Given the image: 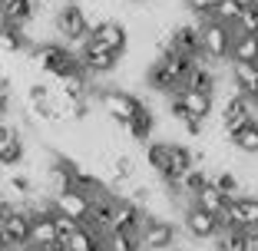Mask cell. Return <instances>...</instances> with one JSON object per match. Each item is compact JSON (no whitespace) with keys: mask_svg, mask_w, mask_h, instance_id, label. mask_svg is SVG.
Wrapping results in <instances>:
<instances>
[{"mask_svg":"<svg viewBox=\"0 0 258 251\" xmlns=\"http://www.w3.org/2000/svg\"><path fill=\"white\" fill-rule=\"evenodd\" d=\"M146 162H149V169L159 172L166 182H179L189 169H196L192 149H182V145H172V142H152L149 149H146Z\"/></svg>","mask_w":258,"mask_h":251,"instance_id":"1","label":"cell"},{"mask_svg":"<svg viewBox=\"0 0 258 251\" xmlns=\"http://www.w3.org/2000/svg\"><path fill=\"white\" fill-rule=\"evenodd\" d=\"M189 69H192L189 56L172 53V50H159V60L152 63V69H149V86H152V90H159V93H172V96H175V93L182 90Z\"/></svg>","mask_w":258,"mask_h":251,"instance_id":"2","label":"cell"},{"mask_svg":"<svg viewBox=\"0 0 258 251\" xmlns=\"http://www.w3.org/2000/svg\"><path fill=\"white\" fill-rule=\"evenodd\" d=\"M232 40H235V27H225V23L205 17V23H202V56L205 60H228Z\"/></svg>","mask_w":258,"mask_h":251,"instance_id":"3","label":"cell"},{"mask_svg":"<svg viewBox=\"0 0 258 251\" xmlns=\"http://www.w3.org/2000/svg\"><path fill=\"white\" fill-rule=\"evenodd\" d=\"M53 27L67 43H83V40H90V30H93L90 17H86V10L80 7V4H67V7L56 14Z\"/></svg>","mask_w":258,"mask_h":251,"instance_id":"4","label":"cell"},{"mask_svg":"<svg viewBox=\"0 0 258 251\" xmlns=\"http://www.w3.org/2000/svg\"><path fill=\"white\" fill-rule=\"evenodd\" d=\"M33 56H37L40 66H43L50 76H56V79H63V76H70L73 69H80L76 53H70L67 46H60V43H40Z\"/></svg>","mask_w":258,"mask_h":251,"instance_id":"5","label":"cell"},{"mask_svg":"<svg viewBox=\"0 0 258 251\" xmlns=\"http://www.w3.org/2000/svg\"><path fill=\"white\" fill-rule=\"evenodd\" d=\"M103 109H106V116L116 122V126H122V129H126L129 122L136 119V113L143 109V99H136L133 93L106 90V93H103Z\"/></svg>","mask_w":258,"mask_h":251,"instance_id":"6","label":"cell"},{"mask_svg":"<svg viewBox=\"0 0 258 251\" xmlns=\"http://www.w3.org/2000/svg\"><path fill=\"white\" fill-rule=\"evenodd\" d=\"M139 244H143V251H169L175 244V228L166 218L146 215L143 228H139Z\"/></svg>","mask_w":258,"mask_h":251,"instance_id":"7","label":"cell"},{"mask_svg":"<svg viewBox=\"0 0 258 251\" xmlns=\"http://www.w3.org/2000/svg\"><path fill=\"white\" fill-rule=\"evenodd\" d=\"M182 221H185V231H189V235L196 238V241H209V238L222 235L219 218H215L212 212H205L202 205H196V202H189V208H185Z\"/></svg>","mask_w":258,"mask_h":251,"instance_id":"8","label":"cell"},{"mask_svg":"<svg viewBox=\"0 0 258 251\" xmlns=\"http://www.w3.org/2000/svg\"><path fill=\"white\" fill-rule=\"evenodd\" d=\"M80 66L86 69V73H96V76H103V73H109V69L116 66V60H119V53H113V50H106L103 43H96V40H83V46H80Z\"/></svg>","mask_w":258,"mask_h":251,"instance_id":"9","label":"cell"},{"mask_svg":"<svg viewBox=\"0 0 258 251\" xmlns=\"http://www.w3.org/2000/svg\"><path fill=\"white\" fill-rule=\"evenodd\" d=\"M228 228H242V231L258 228V198L255 195H242L228 205V218L222 221V231H228Z\"/></svg>","mask_w":258,"mask_h":251,"instance_id":"10","label":"cell"},{"mask_svg":"<svg viewBox=\"0 0 258 251\" xmlns=\"http://www.w3.org/2000/svg\"><path fill=\"white\" fill-rule=\"evenodd\" d=\"M255 116H251V99H245L242 93H235V96L225 99V106H222V129L232 136L235 129H242L245 122H251Z\"/></svg>","mask_w":258,"mask_h":251,"instance_id":"11","label":"cell"},{"mask_svg":"<svg viewBox=\"0 0 258 251\" xmlns=\"http://www.w3.org/2000/svg\"><path fill=\"white\" fill-rule=\"evenodd\" d=\"M53 208L60 215H67V218L80 221V225H86V221H90V198H86L80 189H70V192L53 195Z\"/></svg>","mask_w":258,"mask_h":251,"instance_id":"12","label":"cell"},{"mask_svg":"<svg viewBox=\"0 0 258 251\" xmlns=\"http://www.w3.org/2000/svg\"><path fill=\"white\" fill-rule=\"evenodd\" d=\"M90 40L103 43L106 50H113V53H122V46H126L129 33H126V27H122L119 20H99V23H93Z\"/></svg>","mask_w":258,"mask_h":251,"instance_id":"13","label":"cell"},{"mask_svg":"<svg viewBox=\"0 0 258 251\" xmlns=\"http://www.w3.org/2000/svg\"><path fill=\"white\" fill-rule=\"evenodd\" d=\"M37 14V0H0V20L14 23V27H27Z\"/></svg>","mask_w":258,"mask_h":251,"instance_id":"14","label":"cell"},{"mask_svg":"<svg viewBox=\"0 0 258 251\" xmlns=\"http://www.w3.org/2000/svg\"><path fill=\"white\" fill-rule=\"evenodd\" d=\"M175 103L185 109V113L192 116V119H199V122H205L209 116H212V96H205V93H192V90H179L175 93Z\"/></svg>","mask_w":258,"mask_h":251,"instance_id":"15","label":"cell"},{"mask_svg":"<svg viewBox=\"0 0 258 251\" xmlns=\"http://www.w3.org/2000/svg\"><path fill=\"white\" fill-rule=\"evenodd\" d=\"M228 60L232 63H245V66H258V33H238L235 30Z\"/></svg>","mask_w":258,"mask_h":251,"instance_id":"16","label":"cell"},{"mask_svg":"<svg viewBox=\"0 0 258 251\" xmlns=\"http://www.w3.org/2000/svg\"><path fill=\"white\" fill-rule=\"evenodd\" d=\"M196 205H202L205 212H212L215 218H219V225H222V221L228 218V205H232V198H225L212 182H209V185H205V189L196 195Z\"/></svg>","mask_w":258,"mask_h":251,"instance_id":"17","label":"cell"},{"mask_svg":"<svg viewBox=\"0 0 258 251\" xmlns=\"http://www.w3.org/2000/svg\"><path fill=\"white\" fill-rule=\"evenodd\" d=\"M182 90L212 96V93H215V73H212V66H205V63H192V69H189V76H185Z\"/></svg>","mask_w":258,"mask_h":251,"instance_id":"18","label":"cell"},{"mask_svg":"<svg viewBox=\"0 0 258 251\" xmlns=\"http://www.w3.org/2000/svg\"><path fill=\"white\" fill-rule=\"evenodd\" d=\"M228 139H232V145H235L238 152H245V155H258V119L245 122L242 129H235Z\"/></svg>","mask_w":258,"mask_h":251,"instance_id":"19","label":"cell"},{"mask_svg":"<svg viewBox=\"0 0 258 251\" xmlns=\"http://www.w3.org/2000/svg\"><path fill=\"white\" fill-rule=\"evenodd\" d=\"M235 86L245 99L258 103V66H245V63H235Z\"/></svg>","mask_w":258,"mask_h":251,"instance_id":"20","label":"cell"},{"mask_svg":"<svg viewBox=\"0 0 258 251\" xmlns=\"http://www.w3.org/2000/svg\"><path fill=\"white\" fill-rule=\"evenodd\" d=\"M103 251H143L139 231H106L103 235Z\"/></svg>","mask_w":258,"mask_h":251,"instance_id":"21","label":"cell"},{"mask_svg":"<svg viewBox=\"0 0 258 251\" xmlns=\"http://www.w3.org/2000/svg\"><path fill=\"white\" fill-rule=\"evenodd\" d=\"M152 129H156V116L149 113V109H139L136 113V119L126 126V132H129V139H136V142H149L152 139Z\"/></svg>","mask_w":258,"mask_h":251,"instance_id":"22","label":"cell"},{"mask_svg":"<svg viewBox=\"0 0 258 251\" xmlns=\"http://www.w3.org/2000/svg\"><path fill=\"white\" fill-rule=\"evenodd\" d=\"M209 182H212L225 198H232V202H235V198H242V179H238V172H232V169L209 175Z\"/></svg>","mask_w":258,"mask_h":251,"instance_id":"23","label":"cell"},{"mask_svg":"<svg viewBox=\"0 0 258 251\" xmlns=\"http://www.w3.org/2000/svg\"><path fill=\"white\" fill-rule=\"evenodd\" d=\"M23 155H27V149H23V139L14 136L4 149H0V165H20Z\"/></svg>","mask_w":258,"mask_h":251,"instance_id":"24","label":"cell"},{"mask_svg":"<svg viewBox=\"0 0 258 251\" xmlns=\"http://www.w3.org/2000/svg\"><path fill=\"white\" fill-rule=\"evenodd\" d=\"M238 17H242V7H238L235 0H222L219 7L212 10V20L225 23V27H232V23H238Z\"/></svg>","mask_w":258,"mask_h":251,"instance_id":"25","label":"cell"},{"mask_svg":"<svg viewBox=\"0 0 258 251\" xmlns=\"http://www.w3.org/2000/svg\"><path fill=\"white\" fill-rule=\"evenodd\" d=\"M53 225H56V241H60V244L80 231V221H73V218H67V215H60L56 208H53Z\"/></svg>","mask_w":258,"mask_h":251,"instance_id":"26","label":"cell"},{"mask_svg":"<svg viewBox=\"0 0 258 251\" xmlns=\"http://www.w3.org/2000/svg\"><path fill=\"white\" fill-rule=\"evenodd\" d=\"M235 30L238 33H258V7H245L242 17H238L235 23Z\"/></svg>","mask_w":258,"mask_h":251,"instance_id":"27","label":"cell"},{"mask_svg":"<svg viewBox=\"0 0 258 251\" xmlns=\"http://www.w3.org/2000/svg\"><path fill=\"white\" fill-rule=\"evenodd\" d=\"M10 192H14L17 198H30V195H33V179H30L27 172L14 175V179H10Z\"/></svg>","mask_w":258,"mask_h":251,"instance_id":"28","label":"cell"},{"mask_svg":"<svg viewBox=\"0 0 258 251\" xmlns=\"http://www.w3.org/2000/svg\"><path fill=\"white\" fill-rule=\"evenodd\" d=\"M222 0H185V7L192 10V14H199V17H212V10L219 7Z\"/></svg>","mask_w":258,"mask_h":251,"instance_id":"29","label":"cell"},{"mask_svg":"<svg viewBox=\"0 0 258 251\" xmlns=\"http://www.w3.org/2000/svg\"><path fill=\"white\" fill-rule=\"evenodd\" d=\"M14 136H17V129L10 126L7 119H0V149H4V145H7V142H10Z\"/></svg>","mask_w":258,"mask_h":251,"instance_id":"30","label":"cell"},{"mask_svg":"<svg viewBox=\"0 0 258 251\" xmlns=\"http://www.w3.org/2000/svg\"><path fill=\"white\" fill-rule=\"evenodd\" d=\"M40 251H67V248H63L60 241H53V244H46V248H40Z\"/></svg>","mask_w":258,"mask_h":251,"instance_id":"31","label":"cell"},{"mask_svg":"<svg viewBox=\"0 0 258 251\" xmlns=\"http://www.w3.org/2000/svg\"><path fill=\"white\" fill-rule=\"evenodd\" d=\"M235 4H238V7H242V10H245V7H255L258 0H235Z\"/></svg>","mask_w":258,"mask_h":251,"instance_id":"32","label":"cell"},{"mask_svg":"<svg viewBox=\"0 0 258 251\" xmlns=\"http://www.w3.org/2000/svg\"><path fill=\"white\" fill-rule=\"evenodd\" d=\"M0 251H7V238H4V231H0Z\"/></svg>","mask_w":258,"mask_h":251,"instance_id":"33","label":"cell"},{"mask_svg":"<svg viewBox=\"0 0 258 251\" xmlns=\"http://www.w3.org/2000/svg\"><path fill=\"white\" fill-rule=\"evenodd\" d=\"M212 251H228V248H225V244H222V241H219V244H215V248H212Z\"/></svg>","mask_w":258,"mask_h":251,"instance_id":"34","label":"cell"},{"mask_svg":"<svg viewBox=\"0 0 258 251\" xmlns=\"http://www.w3.org/2000/svg\"><path fill=\"white\" fill-rule=\"evenodd\" d=\"M129 4H149V0H129Z\"/></svg>","mask_w":258,"mask_h":251,"instance_id":"35","label":"cell"},{"mask_svg":"<svg viewBox=\"0 0 258 251\" xmlns=\"http://www.w3.org/2000/svg\"><path fill=\"white\" fill-rule=\"evenodd\" d=\"M23 251H40V248H23Z\"/></svg>","mask_w":258,"mask_h":251,"instance_id":"36","label":"cell"},{"mask_svg":"<svg viewBox=\"0 0 258 251\" xmlns=\"http://www.w3.org/2000/svg\"><path fill=\"white\" fill-rule=\"evenodd\" d=\"M67 4H80V0H67Z\"/></svg>","mask_w":258,"mask_h":251,"instance_id":"37","label":"cell"},{"mask_svg":"<svg viewBox=\"0 0 258 251\" xmlns=\"http://www.w3.org/2000/svg\"><path fill=\"white\" fill-rule=\"evenodd\" d=\"M0 90H4V86H0Z\"/></svg>","mask_w":258,"mask_h":251,"instance_id":"38","label":"cell"},{"mask_svg":"<svg viewBox=\"0 0 258 251\" xmlns=\"http://www.w3.org/2000/svg\"><path fill=\"white\" fill-rule=\"evenodd\" d=\"M255 106H258V103H255Z\"/></svg>","mask_w":258,"mask_h":251,"instance_id":"39","label":"cell"}]
</instances>
